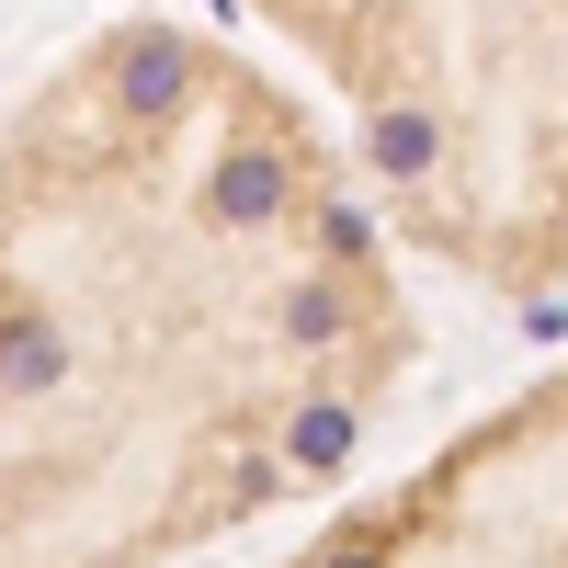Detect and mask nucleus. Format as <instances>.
Returning <instances> with one entry per match:
<instances>
[{"label":"nucleus","instance_id":"f03ea898","mask_svg":"<svg viewBox=\"0 0 568 568\" xmlns=\"http://www.w3.org/2000/svg\"><path fill=\"white\" fill-rule=\"evenodd\" d=\"M353 114L375 216L489 296L568 284V0H251Z\"/></svg>","mask_w":568,"mask_h":568},{"label":"nucleus","instance_id":"f257e3e1","mask_svg":"<svg viewBox=\"0 0 568 568\" xmlns=\"http://www.w3.org/2000/svg\"><path fill=\"white\" fill-rule=\"evenodd\" d=\"M420 364L284 80L125 12L0 114V557H194L353 478Z\"/></svg>","mask_w":568,"mask_h":568},{"label":"nucleus","instance_id":"7ed1b4c3","mask_svg":"<svg viewBox=\"0 0 568 568\" xmlns=\"http://www.w3.org/2000/svg\"><path fill=\"white\" fill-rule=\"evenodd\" d=\"M353 557H568V364L307 535V568Z\"/></svg>","mask_w":568,"mask_h":568}]
</instances>
